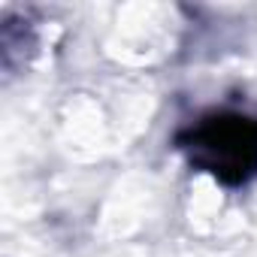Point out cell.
Instances as JSON below:
<instances>
[{
  "label": "cell",
  "mask_w": 257,
  "mask_h": 257,
  "mask_svg": "<svg viewBox=\"0 0 257 257\" xmlns=\"http://www.w3.org/2000/svg\"><path fill=\"white\" fill-rule=\"evenodd\" d=\"M188 164L224 188L257 179V115L245 109H212L176 134Z\"/></svg>",
  "instance_id": "obj_1"
}]
</instances>
